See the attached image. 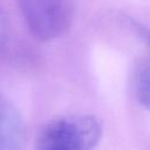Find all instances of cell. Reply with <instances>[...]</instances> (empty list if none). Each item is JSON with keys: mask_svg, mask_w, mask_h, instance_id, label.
Wrapping results in <instances>:
<instances>
[{"mask_svg": "<svg viewBox=\"0 0 150 150\" xmlns=\"http://www.w3.org/2000/svg\"><path fill=\"white\" fill-rule=\"evenodd\" d=\"M132 86L137 101L150 112V56L137 64L134 71Z\"/></svg>", "mask_w": 150, "mask_h": 150, "instance_id": "obj_4", "label": "cell"}, {"mask_svg": "<svg viewBox=\"0 0 150 150\" xmlns=\"http://www.w3.org/2000/svg\"><path fill=\"white\" fill-rule=\"evenodd\" d=\"M20 13L40 41H50L67 33L75 19V0H16Z\"/></svg>", "mask_w": 150, "mask_h": 150, "instance_id": "obj_2", "label": "cell"}, {"mask_svg": "<svg viewBox=\"0 0 150 150\" xmlns=\"http://www.w3.org/2000/svg\"><path fill=\"white\" fill-rule=\"evenodd\" d=\"M102 123L93 115H67L46 123L38 132L35 146L41 150H88L102 137Z\"/></svg>", "mask_w": 150, "mask_h": 150, "instance_id": "obj_1", "label": "cell"}, {"mask_svg": "<svg viewBox=\"0 0 150 150\" xmlns=\"http://www.w3.org/2000/svg\"><path fill=\"white\" fill-rule=\"evenodd\" d=\"M27 128L19 109L0 95V150H18L25 145Z\"/></svg>", "mask_w": 150, "mask_h": 150, "instance_id": "obj_3", "label": "cell"}]
</instances>
